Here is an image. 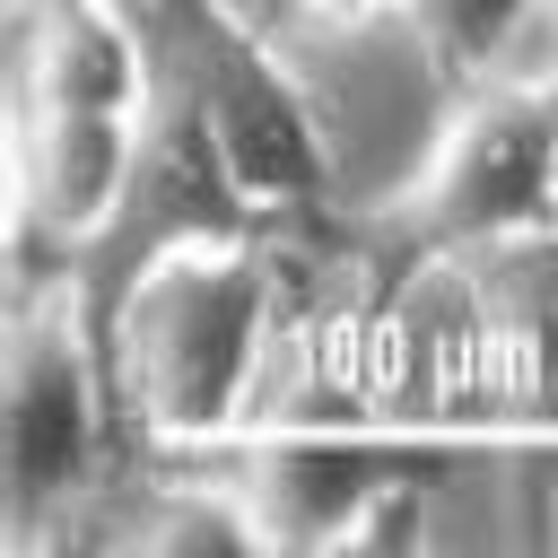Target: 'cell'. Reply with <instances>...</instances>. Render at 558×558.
<instances>
[{
  "label": "cell",
  "instance_id": "obj_1",
  "mask_svg": "<svg viewBox=\"0 0 558 558\" xmlns=\"http://www.w3.org/2000/svg\"><path fill=\"white\" fill-rule=\"evenodd\" d=\"M279 253L262 227L235 235H183L122 270L87 314L105 340V392L113 418L140 427L157 453H192L244 427L262 349L279 323Z\"/></svg>",
  "mask_w": 558,
  "mask_h": 558
},
{
  "label": "cell",
  "instance_id": "obj_2",
  "mask_svg": "<svg viewBox=\"0 0 558 558\" xmlns=\"http://www.w3.org/2000/svg\"><path fill=\"white\" fill-rule=\"evenodd\" d=\"M532 218H558V78L488 70L436 131L427 166L384 209H366V244L384 262H418Z\"/></svg>",
  "mask_w": 558,
  "mask_h": 558
},
{
  "label": "cell",
  "instance_id": "obj_3",
  "mask_svg": "<svg viewBox=\"0 0 558 558\" xmlns=\"http://www.w3.org/2000/svg\"><path fill=\"white\" fill-rule=\"evenodd\" d=\"M105 418V340L78 279L26 296L9 323V549H35L52 514H70V497L96 471Z\"/></svg>",
  "mask_w": 558,
  "mask_h": 558
},
{
  "label": "cell",
  "instance_id": "obj_4",
  "mask_svg": "<svg viewBox=\"0 0 558 558\" xmlns=\"http://www.w3.org/2000/svg\"><path fill=\"white\" fill-rule=\"evenodd\" d=\"M445 262L471 349V427L558 436V218L480 235Z\"/></svg>",
  "mask_w": 558,
  "mask_h": 558
},
{
  "label": "cell",
  "instance_id": "obj_5",
  "mask_svg": "<svg viewBox=\"0 0 558 558\" xmlns=\"http://www.w3.org/2000/svg\"><path fill=\"white\" fill-rule=\"evenodd\" d=\"M140 113L148 105H17L9 96L17 218H26V235L61 244L70 270L122 218V192H131V166H140Z\"/></svg>",
  "mask_w": 558,
  "mask_h": 558
},
{
  "label": "cell",
  "instance_id": "obj_6",
  "mask_svg": "<svg viewBox=\"0 0 558 558\" xmlns=\"http://www.w3.org/2000/svg\"><path fill=\"white\" fill-rule=\"evenodd\" d=\"M401 9H410V26L436 44V61L462 70V78L506 70L514 44H523L532 17H541V0H401Z\"/></svg>",
  "mask_w": 558,
  "mask_h": 558
},
{
  "label": "cell",
  "instance_id": "obj_7",
  "mask_svg": "<svg viewBox=\"0 0 558 558\" xmlns=\"http://www.w3.org/2000/svg\"><path fill=\"white\" fill-rule=\"evenodd\" d=\"M288 9H323V17H366V9H401V0H288Z\"/></svg>",
  "mask_w": 558,
  "mask_h": 558
},
{
  "label": "cell",
  "instance_id": "obj_8",
  "mask_svg": "<svg viewBox=\"0 0 558 558\" xmlns=\"http://www.w3.org/2000/svg\"><path fill=\"white\" fill-rule=\"evenodd\" d=\"M541 9H558V0H541Z\"/></svg>",
  "mask_w": 558,
  "mask_h": 558
},
{
  "label": "cell",
  "instance_id": "obj_9",
  "mask_svg": "<svg viewBox=\"0 0 558 558\" xmlns=\"http://www.w3.org/2000/svg\"><path fill=\"white\" fill-rule=\"evenodd\" d=\"M131 9H148V0H131Z\"/></svg>",
  "mask_w": 558,
  "mask_h": 558
}]
</instances>
